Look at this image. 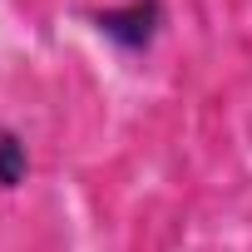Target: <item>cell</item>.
<instances>
[{"mask_svg":"<svg viewBox=\"0 0 252 252\" xmlns=\"http://www.w3.org/2000/svg\"><path fill=\"white\" fill-rule=\"evenodd\" d=\"M94 25L124 50H149L158 25H163V0H129V5H119V10H99Z\"/></svg>","mask_w":252,"mask_h":252,"instance_id":"cell-1","label":"cell"},{"mask_svg":"<svg viewBox=\"0 0 252 252\" xmlns=\"http://www.w3.org/2000/svg\"><path fill=\"white\" fill-rule=\"evenodd\" d=\"M25 173H30V154H25L20 134L0 129V188H15V183H25Z\"/></svg>","mask_w":252,"mask_h":252,"instance_id":"cell-2","label":"cell"}]
</instances>
